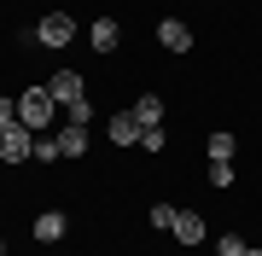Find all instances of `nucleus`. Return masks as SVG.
<instances>
[{"label":"nucleus","instance_id":"1","mask_svg":"<svg viewBox=\"0 0 262 256\" xmlns=\"http://www.w3.org/2000/svg\"><path fill=\"white\" fill-rule=\"evenodd\" d=\"M18 123L35 128V134H53L58 128V99L47 94V82H29L24 94H18Z\"/></svg>","mask_w":262,"mask_h":256},{"label":"nucleus","instance_id":"2","mask_svg":"<svg viewBox=\"0 0 262 256\" xmlns=\"http://www.w3.org/2000/svg\"><path fill=\"white\" fill-rule=\"evenodd\" d=\"M76 41V18L70 12H47V18L35 24V47H47V53H64Z\"/></svg>","mask_w":262,"mask_h":256},{"label":"nucleus","instance_id":"3","mask_svg":"<svg viewBox=\"0 0 262 256\" xmlns=\"http://www.w3.org/2000/svg\"><path fill=\"white\" fill-rule=\"evenodd\" d=\"M29 157H35V128H24V123L0 128V163L18 169V163H29Z\"/></svg>","mask_w":262,"mask_h":256},{"label":"nucleus","instance_id":"4","mask_svg":"<svg viewBox=\"0 0 262 256\" xmlns=\"http://www.w3.org/2000/svg\"><path fill=\"white\" fill-rule=\"evenodd\" d=\"M105 140L117 146V152H128V146H140V123H134L128 105H117L111 117H105Z\"/></svg>","mask_w":262,"mask_h":256},{"label":"nucleus","instance_id":"5","mask_svg":"<svg viewBox=\"0 0 262 256\" xmlns=\"http://www.w3.org/2000/svg\"><path fill=\"white\" fill-rule=\"evenodd\" d=\"M47 94L58 99V111H70V105L88 94V76H82V70H53V76H47Z\"/></svg>","mask_w":262,"mask_h":256},{"label":"nucleus","instance_id":"6","mask_svg":"<svg viewBox=\"0 0 262 256\" xmlns=\"http://www.w3.org/2000/svg\"><path fill=\"white\" fill-rule=\"evenodd\" d=\"M64 233H70L64 210H35V221H29V239H35V245H58Z\"/></svg>","mask_w":262,"mask_h":256},{"label":"nucleus","instance_id":"7","mask_svg":"<svg viewBox=\"0 0 262 256\" xmlns=\"http://www.w3.org/2000/svg\"><path fill=\"white\" fill-rule=\"evenodd\" d=\"M88 47H94L99 58H111V53L122 47V24L111 18V12H105V18H94V24H88Z\"/></svg>","mask_w":262,"mask_h":256},{"label":"nucleus","instance_id":"8","mask_svg":"<svg viewBox=\"0 0 262 256\" xmlns=\"http://www.w3.org/2000/svg\"><path fill=\"white\" fill-rule=\"evenodd\" d=\"M169 239H175V245H187V250H198V245H204V216H198V210H175Z\"/></svg>","mask_w":262,"mask_h":256},{"label":"nucleus","instance_id":"9","mask_svg":"<svg viewBox=\"0 0 262 256\" xmlns=\"http://www.w3.org/2000/svg\"><path fill=\"white\" fill-rule=\"evenodd\" d=\"M158 47L163 53H192V24L187 18H163L158 24Z\"/></svg>","mask_w":262,"mask_h":256},{"label":"nucleus","instance_id":"10","mask_svg":"<svg viewBox=\"0 0 262 256\" xmlns=\"http://www.w3.org/2000/svg\"><path fill=\"white\" fill-rule=\"evenodd\" d=\"M128 111H134V123H140V128H163V123H169L163 94H134V105H128Z\"/></svg>","mask_w":262,"mask_h":256},{"label":"nucleus","instance_id":"11","mask_svg":"<svg viewBox=\"0 0 262 256\" xmlns=\"http://www.w3.org/2000/svg\"><path fill=\"white\" fill-rule=\"evenodd\" d=\"M204 157H210V163H233V157H239V134H233V128H210V134H204Z\"/></svg>","mask_w":262,"mask_h":256},{"label":"nucleus","instance_id":"12","mask_svg":"<svg viewBox=\"0 0 262 256\" xmlns=\"http://www.w3.org/2000/svg\"><path fill=\"white\" fill-rule=\"evenodd\" d=\"M58 152H64L70 163H82V157H88V128H76V123H58Z\"/></svg>","mask_w":262,"mask_h":256},{"label":"nucleus","instance_id":"13","mask_svg":"<svg viewBox=\"0 0 262 256\" xmlns=\"http://www.w3.org/2000/svg\"><path fill=\"white\" fill-rule=\"evenodd\" d=\"M58 157H64V152H58V128H53V134H35V157H29V163H41V169H53Z\"/></svg>","mask_w":262,"mask_h":256},{"label":"nucleus","instance_id":"14","mask_svg":"<svg viewBox=\"0 0 262 256\" xmlns=\"http://www.w3.org/2000/svg\"><path fill=\"white\" fill-rule=\"evenodd\" d=\"M140 152L146 157H163L169 152V128H140Z\"/></svg>","mask_w":262,"mask_h":256},{"label":"nucleus","instance_id":"15","mask_svg":"<svg viewBox=\"0 0 262 256\" xmlns=\"http://www.w3.org/2000/svg\"><path fill=\"white\" fill-rule=\"evenodd\" d=\"M204 180H210L215 192H227V187L239 180V169H233V163H210V169H204Z\"/></svg>","mask_w":262,"mask_h":256},{"label":"nucleus","instance_id":"16","mask_svg":"<svg viewBox=\"0 0 262 256\" xmlns=\"http://www.w3.org/2000/svg\"><path fill=\"white\" fill-rule=\"evenodd\" d=\"M64 123H76V128H88V123H94V99L82 94V99H76L70 111H64Z\"/></svg>","mask_w":262,"mask_h":256},{"label":"nucleus","instance_id":"17","mask_svg":"<svg viewBox=\"0 0 262 256\" xmlns=\"http://www.w3.org/2000/svg\"><path fill=\"white\" fill-rule=\"evenodd\" d=\"M251 245H245V233H222L215 239V256H245Z\"/></svg>","mask_w":262,"mask_h":256},{"label":"nucleus","instance_id":"18","mask_svg":"<svg viewBox=\"0 0 262 256\" xmlns=\"http://www.w3.org/2000/svg\"><path fill=\"white\" fill-rule=\"evenodd\" d=\"M146 221H151L158 233H169V221H175V204H151V216H146Z\"/></svg>","mask_w":262,"mask_h":256},{"label":"nucleus","instance_id":"19","mask_svg":"<svg viewBox=\"0 0 262 256\" xmlns=\"http://www.w3.org/2000/svg\"><path fill=\"white\" fill-rule=\"evenodd\" d=\"M12 123H18V99L0 94V128H12Z\"/></svg>","mask_w":262,"mask_h":256},{"label":"nucleus","instance_id":"20","mask_svg":"<svg viewBox=\"0 0 262 256\" xmlns=\"http://www.w3.org/2000/svg\"><path fill=\"white\" fill-rule=\"evenodd\" d=\"M6 250H12V245H6V233H0V256H6Z\"/></svg>","mask_w":262,"mask_h":256},{"label":"nucleus","instance_id":"21","mask_svg":"<svg viewBox=\"0 0 262 256\" xmlns=\"http://www.w3.org/2000/svg\"><path fill=\"white\" fill-rule=\"evenodd\" d=\"M245 256H262V245H251V250H245Z\"/></svg>","mask_w":262,"mask_h":256}]
</instances>
